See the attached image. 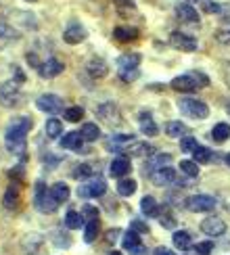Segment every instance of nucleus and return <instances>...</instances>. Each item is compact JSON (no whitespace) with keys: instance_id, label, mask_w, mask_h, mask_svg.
Returning <instances> with one entry per match:
<instances>
[{"instance_id":"2eb2a0df","label":"nucleus","mask_w":230,"mask_h":255,"mask_svg":"<svg viewBox=\"0 0 230 255\" xmlns=\"http://www.w3.org/2000/svg\"><path fill=\"white\" fill-rule=\"evenodd\" d=\"M63 69H65V65H63L61 61H57V59H48V61H44V63H42V65H40L38 73H40V78L52 80V78L61 76Z\"/></svg>"},{"instance_id":"49530a36","label":"nucleus","mask_w":230,"mask_h":255,"mask_svg":"<svg viewBox=\"0 0 230 255\" xmlns=\"http://www.w3.org/2000/svg\"><path fill=\"white\" fill-rule=\"evenodd\" d=\"M203 10H205V13H220L222 6H220L218 2H214V0H207V2L203 4Z\"/></svg>"},{"instance_id":"c03bdc74","label":"nucleus","mask_w":230,"mask_h":255,"mask_svg":"<svg viewBox=\"0 0 230 255\" xmlns=\"http://www.w3.org/2000/svg\"><path fill=\"white\" fill-rule=\"evenodd\" d=\"M138 76H140V73L136 71V69H125V71H119V78H121L123 82H134Z\"/></svg>"},{"instance_id":"4d7b16f0","label":"nucleus","mask_w":230,"mask_h":255,"mask_svg":"<svg viewBox=\"0 0 230 255\" xmlns=\"http://www.w3.org/2000/svg\"><path fill=\"white\" fill-rule=\"evenodd\" d=\"M153 255H174V253L167 249V247H157V249L153 251Z\"/></svg>"},{"instance_id":"6e6d98bb","label":"nucleus","mask_w":230,"mask_h":255,"mask_svg":"<svg viewBox=\"0 0 230 255\" xmlns=\"http://www.w3.org/2000/svg\"><path fill=\"white\" fill-rule=\"evenodd\" d=\"M119 235H121V232H119L117 228H115V230H109V232H107V241H109V243H113V241H117V239H115V237H119Z\"/></svg>"},{"instance_id":"7ed1b4c3","label":"nucleus","mask_w":230,"mask_h":255,"mask_svg":"<svg viewBox=\"0 0 230 255\" xmlns=\"http://www.w3.org/2000/svg\"><path fill=\"white\" fill-rule=\"evenodd\" d=\"M178 107H180V111L186 115V118H193V120H205L209 115V107L203 101H199L195 97L180 99L178 101Z\"/></svg>"},{"instance_id":"680f3d73","label":"nucleus","mask_w":230,"mask_h":255,"mask_svg":"<svg viewBox=\"0 0 230 255\" xmlns=\"http://www.w3.org/2000/svg\"><path fill=\"white\" fill-rule=\"evenodd\" d=\"M109 255H121V253H119V251H111Z\"/></svg>"},{"instance_id":"f257e3e1","label":"nucleus","mask_w":230,"mask_h":255,"mask_svg":"<svg viewBox=\"0 0 230 255\" xmlns=\"http://www.w3.org/2000/svg\"><path fill=\"white\" fill-rule=\"evenodd\" d=\"M209 84V78L201 71H193V73H184V76H178L172 80V90L176 92H197L205 88Z\"/></svg>"},{"instance_id":"6ab92c4d","label":"nucleus","mask_w":230,"mask_h":255,"mask_svg":"<svg viewBox=\"0 0 230 255\" xmlns=\"http://www.w3.org/2000/svg\"><path fill=\"white\" fill-rule=\"evenodd\" d=\"M140 211L146 216V218H157L161 214V205L157 203L155 197H142L140 201Z\"/></svg>"},{"instance_id":"f3484780","label":"nucleus","mask_w":230,"mask_h":255,"mask_svg":"<svg viewBox=\"0 0 230 255\" xmlns=\"http://www.w3.org/2000/svg\"><path fill=\"white\" fill-rule=\"evenodd\" d=\"M86 71H88V76L94 78V80H103L105 76H107V71H109V65L105 63L103 59L99 57H94L86 63Z\"/></svg>"},{"instance_id":"a19ab883","label":"nucleus","mask_w":230,"mask_h":255,"mask_svg":"<svg viewBox=\"0 0 230 255\" xmlns=\"http://www.w3.org/2000/svg\"><path fill=\"white\" fill-rule=\"evenodd\" d=\"M84 109L82 107H69L65 109V122H82Z\"/></svg>"},{"instance_id":"412c9836","label":"nucleus","mask_w":230,"mask_h":255,"mask_svg":"<svg viewBox=\"0 0 230 255\" xmlns=\"http://www.w3.org/2000/svg\"><path fill=\"white\" fill-rule=\"evenodd\" d=\"M31 128H34V124H31V118L23 115V118H15V120H10L8 130H10V132H17V134L27 136V132L31 130Z\"/></svg>"},{"instance_id":"ddd939ff","label":"nucleus","mask_w":230,"mask_h":255,"mask_svg":"<svg viewBox=\"0 0 230 255\" xmlns=\"http://www.w3.org/2000/svg\"><path fill=\"white\" fill-rule=\"evenodd\" d=\"M2 203L8 211H15L21 205V188L19 182H10V186L4 190V197H2Z\"/></svg>"},{"instance_id":"603ef678","label":"nucleus","mask_w":230,"mask_h":255,"mask_svg":"<svg viewBox=\"0 0 230 255\" xmlns=\"http://www.w3.org/2000/svg\"><path fill=\"white\" fill-rule=\"evenodd\" d=\"M119 8H134V0H115Z\"/></svg>"},{"instance_id":"7c9ffc66","label":"nucleus","mask_w":230,"mask_h":255,"mask_svg":"<svg viewBox=\"0 0 230 255\" xmlns=\"http://www.w3.org/2000/svg\"><path fill=\"white\" fill-rule=\"evenodd\" d=\"M50 195L55 197L59 203H65V201L69 199V186L65 182H57V184H52L50 188Z\"/></svg>"},{"instance_id":"37998d69","label":"nucleus","mask_w":230,"mask_h":255,"mask_svg":"<svg viewBox=\"0 0 230 255\" xmlns=\"http://www.w3.org/2000/svg\"><path fill=\"white\" fill-rule=\"evenodd\" d=\"M195 251H197L199 255H212V251H214V243H212V241L197 243V245H195Z\"/></svg>"},{"instance_id":"864d4df0","label":"nucleus","mask_w":230,"mask_h":255,"mask_svg":"<svg viewBox=\"0 0 230 255\" xmlns=\"http://www.w3.org/2000/svg\"><path fill=\"white\" fill-rule=\"evenodd\" d=\"M218 40L222 42V44H228L230 42V31H218Z\"/></svg>"},{"instance_id":"9b49d317","label":"nucleus","mask_w":230,"mask_h":255,"mask_svg":"<svg viewBox=\"0 0 230 255\" xmlns=\"http://www.w3.org/2000/svg\"><path fill=\"white\" fill-rule=\"evenodd\" d=\"M201 232L207 235V237H212V239L222 237L226 232V222H222L218 216H209V218H205L201 222Z\"/></svg>"},{"instance_id":"cd10ccee","label":"nucleus","mask_w":230,"mask_h":255,"mask_svg":"<svg viewBox=\"0 0 230 255\" xmlns=\"http://www.w3.org/2000/svg\"><path fill=\"white\" fill-rule=\"evenodd\" d=\"M113 38H117L119 42H130L138 38V29L136 27H115Z\"/></svg>"},{"instance_id":"c9c22d12","label":"nucleus","mask_w":230,"mask_h":255,"mask_svg":"<svg viewBox=\"0 0 230 255\" xmlns=\"http://www.w3.org/2000/svg\"><path fill=\"white\" fill-rule=\"evenodd\" d=\"M46 136L48 138H59L61 136V132H63V122L61 120H57V118H52V120H48L46 122Z\"/></svg>"},{"instance_id":"13d9d810","label":"nucleus","mask_w":230,"mask_h":255,"mask_svg":"<svg viewBox=\"0 0 230 255\" xmlns=\"http://www.w3.org/2000/svg\"><path fill=\"white\" fill-rule=\"evenodd\" d=\"M222 69H224V80L230 84V63H222Z\"/></svg>"},{"instance_id":"4c0bfd02","label":"nucleus","mask_w":230,"mask_h":255,"mask_svg":"<svg viewBox=\"0 0 230 255\" xmlns=\"http://www.w3.org/2000/svg\"><path fill=\"white\" fill-rule=\"evenodd\" d=\"M180 172H184L188 178H197L199 176V165H197V161H191V159H182Z\"/></svg>"},{"instance_id":"f03ea898","label":"nucleus","mask_w":230,"mask_h":255,"mask_svg":"<svg viewBox=\"0 0 230 255\" xmlns=\"http://www.w3.org/2000/svg\"><path fill=\"white\" fill-rule=\"evenodd\" d=\"M34 203H36V209L42 211V214H55V211L59 209V201L50 195V188L46 190V186L42 182H36Z\"/></svg>"},{"instance_id":"6e6552de","label":"nucleus","mask_w":230,"mask_h":255,"mask_svg":"<svg viewBox=\"0 0 230 255\" xmlns=\"http://www.w3.org/2000/svg\"><path fill=\"white\" fill-rule=\"evenodd\" d=\"M170 44L178 50H184V52H193L197 50V38L184 34V31H172L170 34Z\"/></svg>"},{"instance_id":"09e8293b","label":"nucleus","mask_w":230,"mask_h":255,"mask_svg":"<svg viewBox=\"0 0 230 255\" xmlns=\"http://www.w3.org/2000/svg\"><path fill=\"white\" fill-rule=\"evenodd\" d=\"M21 169H23V167H21V165L13 167V169H10V172H8V176H10V178H13V180H17V182H21V180H23V172H21Z\"/></svg>"},{"instance_id":"5701e85b","label":"nucleus","mask_w":230,"mask_h":255,"mask_svg":"<svg viewBox=\"0 0 230 255\" xmlns=\"http://www.w3.org/2000/svg\"><path fill=\"white\" fill-rule=\"evenodd\" d=\"M170 161H172V157L167 155V153H161V155H151V159L144 163V169H146V172H149V174H153L155 169H161V167H165V165L170 163Z\"/></svg>"},{"instance_id":"c756f323","label":"nucleus","mask_w":230,"mask_h":255,"mask_svg":"<svg viewBox=\"0 0 230 255\" xmlns=\"http://www.w3.org/2000/svg\"><path fill=\"white\" fill-rule=\"evenodd\" d=\"M99 232H101V222H99V218H97V220H88L86 230H84V241H86V243H94V239L99 237Z\"/></svg>"},{"instance_id":"5fc2aeb1","label":"nucleus","mask_w":230,"mask_h":255,"mask_svg":"<svg viewBox=\"0 0 230 255\" xmlns=\"http://www.w3.org/2000/svg\"><path fill=\"white\" fill-rule=\"evenodd\" d=\"M0 36H8V25L2 17H0Z\"/></svg>"},{"instance_id":"de8ad7c7","label":"nucleus","mask_w":230,"mask_h":255,"mask_svg":"<svg viewBox=\"0 0 230 255\" xmlns=\"http://www.w3.org/2000/svg\"><path fill=\"white\" fill-rule=\"evenodd\" d=\"M82 216H86L88 220H97V218H99V209L92 207V205H86V209H84Z\"/></svg>"},{"instance_id":"8fccbe9b","label":"nucleus","mask_w":230,"mask_h":255,"mask_svg":"<svg viewBox=\"0 0 230 255\" xmlns=\"http://www.w3.org/2000/svg\"><path fill=\"white\" fill-rule=\"evenodd\" d=\"M25 59H27V63H29L31 67H38V69H40V65H42V63H40V59L36 57V52H27V55H25Z\"/></svg>"},{"instance_id":"4be33fe9","label":"nucleus","mask_w":230,"mask_h":255,"mask_svg":"<svg viewBox=\"0 0 230 255\" xmlns=\"http://www.w3.org/2000/svg\"><path fill=\"white\" fill-rule=\"evenodd\" d=\"M42 237L40 235H27L23 239V251L25 255H40V249H42Z\"/></svg>"},{"instance_id":"0e129e2a","label":"nucleus","mask_w":230,"mask_h":255,"mask_svg":"<svg viewBox=\"0 0 230 255\" xmlns=\"http://www.w3.org/2000/svg\"><path fill=\"white\" fill-rule=\"evenodd\" d=\"M25 2H36V0H25Z\"/></svg>"},{"instance_id":"ea45409f","label":"nucleus","mask_w":230,"mask_h":255,"mask_svg":"<svg viewBox=\"0 0 230 255\" xmlns=\"http://www.w3.org/2000/svg\"><path fill=\"white\" fill-rule=\"evenodd\" d=\"M197 146H199V142H197L195 136H184L182 140H180V148H182L184 153H195Z\"/></svg>"},{"instance_id":"f8f14e48","label":"nucleus","mask_w":230,"mask_h":255,"mask_svg":"<svg viewBox=\"0 0 230 255\" xmlns=\"http://www.w3.org/2000/svg\"><path fill=\"white\" fill-rule=\"evenodd\" d=\"M86 38H88V31L82 23H78V21L71 23L65 31H63V40H65L67 44H82Z\"/></svg>"},{"instance_id":"423d86ee","label":"nucleus","mask_w":230,"mask_h":255,"mask_svg":"<svg viewBox=\"0 0 230 255\" xmlns=\"http://www.w3.org/2000/svg\"><path fill=\"white\" fill-rule=\"evenodd\" d=\"M186 207L195 211V214H205V211L216 209V199L209 195H193L186 199Z\"/></svg>"},{"instance_id":"79ce46f5","label":"nucleus","mask_w":230,"mask_h":255,"mask_svg":"<svg viewBox=\"0 0 230 255\" xmlns=\"http://www.w3.org/2000/svg\"><path fill=\"white\" fill-rule=\"evenodd\" d=\"M159 220H161V224H163V228H176V218H174V214L172 211H163L161 209V214H159Z\"/></svg>"},{"instance_id":"a211bd4d","label":"nucleus","mask_w":230,"mask_h":255,"mask_svg":"<svg viewBox=\"0 0 230 255\" xmlns=\"http://www.w3.org/2000/svg\"><path fill=\"white\" fill-rule=\"evenodd\" d=\"M130 169H132L130 159H128V157H117V159H113V161H111L109 174H111L113 178H123V176L130 174Z\"/></svg>"},{"instance_id":"e433bc0d","label":"nucleus","mask_w":230,"mask_h":255,"mask_svg":"<svg viewBox=\"0 0 230 255\" xmlns=\"http://www.w3.org/2000/svg\"><path fill=\"white\" fill-rule=\"evenodd\" d=\"M92 174H94V167H92L90 163H80V165L71 172V176L76 178V180H86V178H92Z\"/></svg>"},{"instance_id":"c85d7f7f","label":"nucleus","mask_w":230,"mask_h":255,"mask_svg":"<svg viewBox=\"0 0 230 255\" xmlns=\"http://www.w3.org/2000/svg\"><path fill=\"white\" fill-rule=\"evenodd\" d=\"M115 188H117V193H119L121 197H132V195L136 193V180H132V178H121Z\"/></svg>"},{"instance_id":"f704fd0d","label":"nucleus","mask_w":230,"mask_h":255,"mask_svg":"<svg viewBox=\"0 0 230 255\" xmlns=\"http://www.w3.org/2000/svg\"><path fill=\"white\" fill-rule=\"evenodd\" d=\"M186 132V126L182 122H167L165 124V134L170 138H180Z\"/></svg>"},{"instance_id":"a18cd8bd","label":"nucleus","mask_w":230,"mask_h":255,"mask_svg":"<svg viewBox=\"0 0 230 255\" xmlns=\"http://www.w3.org/2000/svg\"><path fill=\"white\" fill-rule=\"evenodd\" d=\"M132 230L138 232V235H144V232H149V226H146L144 222H140V220H132Z\"/></svg>"},{"instance_id":"473e14b6","label":"nucleus","mask_w":230,"mask_h":255,"mask_svg":"<svg viewBox=\"0 0 230 255\" xmlns=\"http://www.w3.org/2000/svg\"><path fill=\"white\" fill-rule=\"evenodd\" d=\"M121 245L123 249H136V247H140V239H138V232H134V230H128V232H123V239H121Z\"/></svg>"},{"instance_id":"aec40b11","label":"nucleus","mask_w":230,"mask_h":255,"mask_svg":"<svg viewBox=\"0 0 230 255\" xmlns=\"http://www.w3.org/2000/svg\"><path fill=\"white\" fill-rule=\"evenodd\" d=\"M138 122H140V130H142V134H144V136H149V138L157 136V132H159V128H157V124L153 122V118H151V113H149V111L140 113V115H138Z\"/></svg>"},{"instance_id":"72a5a7b5","label":"nucleus","mask_w":230,"mask_h":255,"mask_svg":"<svg viewBox=\"0 0 230 255\" xmlns=\"http://www.w3.org/2000/svg\"><path fill=\"white\" fill-rule=\"evenodd\" d=\"M65 226L69 230H78L84 226V216L78 214V211H67V216H65Z\"/></svg>"},{"instance_id":"9d476101","label":"nucleus","mask_w":230,"mask_h":255,"mask_svg":"<svg viewBox=\"0 0 230 255\" xmlns=\"http://www.w3.org/2000/svg\"><path fill=\"white\" fill-rule=\"evenodd\" d=\"M151 182L155 186H167V184H176L178 182V172L174 167L165 165L161 169H155V172L151 174Z\"/></svg>"},{"instance_id":"052dcab7","label":"nucleus","mask_w":230,"mask_h":255,"mask_svg":"<svg viewBox=\"0 0 230 255\" xmlns=\"http://www.w3.org/2000/svg\"><path fill=\"white\" fill-rule=\"evenodd\" d=\"M224 161H226V163H228V167H230V153H228V155L224 157Z\"/></svg>"},{"instance_id":"39448f33","label":"nucleus","mask_w":230,"mask_h":255,"mask_svg":"<svg viewBox=\"0 0 230 255\" xmlns=\"http://www.w3.org/2000/svg\"><path fill=\"white\" fill-rule=\"evenodd\" d=\"M105 190H107V182L101 178V176H94L88 184H82L78 195L84 197V199H97V197H103Z\"/></svg>"},{"instance_id":"1a4fd4ad","label":"nucleus","mask_w":230,"mask_h":255,"mask_svg":"<svg viewBox=\"0 0 230 255\" xmlns=\"http://www.w3.org/2000/svg\"><path fill=\"white\" fill-rule=\"evenodd\" d=\"M0 101H2L6 107H17L21 101V92L17 82H4L2 88H0Z\"/></svg>"},{"instance_id":"b1692460","label":"nucleus","mask_w":230,"mask_h":255,"mask_svg":"<svg viewBox=\"0 0 230 255\" xmlns=\"http://www.w3.org/2000/svg\"><path fill=\"white\" fill-rule=\"evenodd\" d=\"M172 241H174V247H176L178 251H188V249H193V239H191V235H188L186 230L174 232Z\"/></svg>"},{"instance_id":"3c124183","label":"nucleus","mask_w":230,"mask_h":255,"mask_svg":"<svg viewBox=\"0 0 230 255\" xmlns=\"http://www.w3.org/2000/svg\"><path fill=\"white\" fill-rule=\"evenodd\" d=\"M13 71H15V82H17V84L25 82V73L21 71V67H17V65H15V67H13Z\"/></svg>"},{"instance_id":"393cba45","label":"nucleus","mask_w":230,"mask_h":255,"mask_svg":"<svg viewBox=\"0 0 230 255\" xmlns=\"http://www.w3.org/2000/svg\"><path fill=\"white\" fill-rule=\"evenodd\" d=\"M140 61H142V57L138 55V52H130V55H121V57L117 59V67H119V71L136 69V67L140 65Z\"/></svg>"},{"instance_id":"bb28decb","label":"nucleus","mask_w":230,"mask_h":255,"mask_svg":"<svg viewBox=\"0 0 230 255\" xmlns=\"http://www.w3.org/2000/svg\"><path fill=\"white\" fill-rule=\"evenodd\" d=\"M80 136L84 138V142H94V140H99V138H101V128H99L97 124L88 122V124L82 126Z\"/></svg>"},{"instance_id":"dca6fc26","label":"nucleus","mask_w":230,"mask_h":255,"mask_svg":"<svg viewBox=\"0 0 230 255\" xmlns=\"http://www.w3.org/2000/svg\"><path fill=\"white\" fill-rule=\"evenodd\" d=\"M99 118H101L103 122H107L109 126H111V124L117 126L119 120H121V115H119L117 107H115V103H103L101 107H99Z\"/></svg>"},{"instance_id":"bf43d9fd","label":"nucleus","mask_w":230,"mask_h":255,"mask_svg":"<svg viewBox=\"0 0 230 255\" xmlns=\"http://www.w3.org/2000/svg\"><path fill=\"white\" fill-rule=\"evenodd\" d=\"M130 255H146V249L140 245V247H136V249H132V251H128Z\"/></svg>"},{"instance_id":"4468645a","label":"nucleus","mask_w":230,"mask_h":255,"mask_svg":"<svg viewBox=\"0 0 230 255\" xmlns=\"http://www.w3.org/2000/svg\"><path fill=\"white\" fill-rule=\"evenodd\" d=\"M174 13H176L178 21H182V23H199V13L195 10V6H191L188 2H178Z\"/></svg>"},{"instance_id":"20e7f679","label":"nucleus","mask_w":230,"mask_h":255,"mask_svg":"<svg viewBox=\"0 0 230 255\" xmlns=\"http://www.w3.org/2000/svg\"><path fill=\"white\" fill-rule=\"evenodd\" d=\"M4 146L10 155H17V157H23L27 151V142H25V136L23 134H17V132H10L6 130L4 136Z\"/></svg>"},{"instance_id":"a878e982","label":"nucleus","mask_w":230,"mask_h":255,"mask_svg":"<svg viewBox=\"0 0 230 255\" xmlns=\"http://www.w3.org/2000/svg\"><path fill=\"white\" fill-rule=\"evenodd\" d=\"M82 142H84V138L78 134V132H69L61 138V148H69V151H80L82 148Z\"/></svg>"},{"instance_id":"58836bf2","label":"nucleus","mask_w":230,"mask_h":255,"mask_svg":"<svg viewBox=\"0 0 230 255\" xmlns=\"http://www.w3.org/2000/svg\"><path fill=\"white\" fill-rule=\"evenodd\" d=\"M193 157H195L193 161H197V163H209L212 161V157H214V153L209 151V148H205V146H197Z\"/></svg>"},{"instance_id":"69168bd1","label":"nucleus","mask_w":230,"mask_h":255,"mask_svg":"<svg viewBox=\"0 0 230 255\" xmlns=\"http://www.w3.org/2000/svg\"><path fill=\"white\" fill-rule=\"evenodd\" d=\"M186 2H197V0H186Z\"/></svg>"},{"instance_id":"0eeeda50","label":"nucleus","mask_w":230,"mask_h":255,"mask_svg":"<svg viewBox=\"0 0 230 255\" xmlns=\"http://www.w3.org/2000/svg\"><path fill=\"white\" fill-rule=\"evenodd\" d=\"M36 107L44 113L55 115V113H61L63 101H61V97H57V94H42V97L36 99Z\"/></svg>"},{"instance_id":"2f4dec72","label":"nucleus","mask_w":230,"mask_h":255,"mask_svg":"<svg viewBox=\"0 0 230 255\" xmlns=\"http://www.w3.org/2000/svg\"><path fill=\"white\" fill-rule=\"evenodd\" d=\"M212 138L216 142H224V140H228L230 138V126L228 124H216L214 126V130H212Z\"/></svg>"},{"instance_id":"e2e57ef3","label":"nucleus","mask_w":230,"mask_h":255,"mask_svg":"<svg viewBox=\"0 0 230 255\" xmlns=\"http://www.w3.org/2000/svg\"><path fill=\"white\" fill-rule=\"evenodd\" d=\"M226 111H228V115H230V103H228V105H226Z\"/></svg>"}]
</instances>
